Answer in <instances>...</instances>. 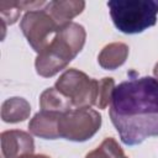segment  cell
<instances>
[{"label": "cell", "mask_w": 158, "mask_h": 158, "mask_svg": "<svg viewBox=\"0 0 158 158\" xmlns=\"http://www.w3.org/2000/svg\"><path fill=\"white\" fill-rule=\"evenodd\" d=\"M109 115L126 146L158 136V80L142 77L120 83L114 90Z\"/></svg>", "instance_id": "cell-1"}, {"label": "cell", "mask_w": 158, "mask_h": 158, "mask_svg": "<svg viewBox=\"0 0 158 158\" xmlns=\"http://www.w3.org/2000/svg\"><path fill=\"white\" fill-rule=\"evenodd\" d=\"M85 38L86 32L81 25L70 22L63 26L52 42L37 54L35 60L37 74L43 78H51L65 69L83 49Z\"/></svg>", "instance_id": "cell-2"}, {"label": "cell", "mask_w": 158, "mask_h": 158, "mask_svg": "<svg viewBox=\"0 0 158 158\" xmlns=\"http://www.w3.org/2000/svg\"><path fill=\"white\" fill-rule=\"evenodd\" d=\"M107 7L115 27L126 35L141 33L157 22V0H112Z\"/></svg>", "instance_id": "cell-3"}, {"label": "cell", "mask_w": 158, "mask_h": 158, "mask_svg": "<svg viewBox=\"0 0 158 158\" xmlns=\"http://www.w3.org/2000/svg\"><path fill=\"white\" fill-rule=\"evenodd\" d=\"M99 80L89 78L78 69H67L56 81L54 88L70 99L73 107L86 109L96 104Z\"/></svg>", "instance_id": "cell-4"}, {"label": "cell", "mask_w": 158, "mask_h": 158, "mask_svg": "<svg viewBox=\"0 0 158 158\" xmlns=\"http://www.w3.org/2000/svg\"><path fill=\"white\" fill-rule=\"evenodd\" d=\"M101 127V115L90 107L73 109L60 116L59 137L73 142L90 139Z\"/></svg>", "instance_id": "cell-5"}, {"label": "cell", "mask_w": 158, "mask_h": 158, "mask_svg": "<svg viewBox=\"0 0 158 158\" xmlns=\"http://www.w3.org/2000/svg\"><path fill=\"white\" fill-rule=\"evenodd\" d=\"M20 28L35 52L41 53L60 30L53 17L44 10L27 11L20 22Z\"/></svg>", "instance_id": "cell-6"}, {"label": "cell", "mask_w": 158, "mask_h": 158, "mask_svg": "<svg viewBox=\"0 0 158 158\" xmlns=\"http://www.w3.org/2000/svg\"><path fill=\"white\" fill-rule=\"evenodd\" d=\"M1 158H20L33 154L35 142L30 133L21 130H9L0 135Z\"/></svg>", "instance_id": "cell-7"}, {"label": "cell", "mask_w": 158, "mask_h": 158, "mask_svg": "<svg viewBox=\"0 0 158 158\" xmlns=\"http://www.w3.org/2000/svg\"><path fill=\"white\" fill-rule=\"evenodd\" d=\"M62 114L40 111L28 123V130L32 135L44 139H57L59 137V120Z\"/></svg>", "instance_id": "cell-8"}, {"label": "cell", "mask_w": 158, "mask_h": 158, "mask_svg": "<svg viewBox=\"0 0 158 158\" xmlns=\"http://www.w3.org/2000/svg\"><path fill=\"white\" fill-rule=\"evenodd\" d=\"M85 1L83 0H56L47 2L44 10L53 17V20L62 28L70 23L72 19L83 12Z\"/></svg>", "instance_id": "cell-9"}, {"label": "cell", "mask_w": 158, "mask_h": 158, "mask_svg": "<svg viewBox=\"0 0 158 158\" xmlns=\"http://www.w3.org/2000/svg\"><path fill=\"white\" fill-rule=\"evenodd\" d=\"M128 57V46L122 42H112L106 44L98 56V62L101 68L115 70L121 67Z\"/></svg>", "instance_id": "cell-10"}, {"label": "cell", "mask_w": 158, "mask_h": 158, "mask_svg": "<svg viewBox=\"0 0 158 158\" xmlns=\"http://www.w3.org/2000/svg\"><path fill=\"white\" fill-rule=\"evenodd\" d=\"M31 114L30 102L19 96L6 99L1 105V118L7 123H17L27 120Z\"/></svg>", "instance_id": "cell-11"}, {"label": "cell", "mask_w": 158, "mask_h": 158, "mask_svg": "<svg viewBox=\"0 0 158 158\" xmlns=\"http://www.w3.org/2000/svg\"><path fill=\"white\" fill-rule=\"evenodd\" d=\"M40 107L41 111H49L57 114H65L73 110V104L69 98L62 94L56 88L46 89L40 96Z\"/></svg>", "instance_id": "cell-12"}, {"label": "cell", "mask_w": 158, "mask_h": 158, "mask_svg": "<svg viewBox=\"0 0 158 158\" xmlns=\"http://www.w3.org/2000/svg\"><path fill=\"white\" fill-rule=\"evenodd\" d=\"M123 156V151L118 143L112 137H107L98 148L89 152L85 158H122Z\"/></svg>", "instance_id": "cell-13"}, {"label": "cell", "mask_w": 158, "mask_h": 158, "mask_svg": "<svg viewBox=\"0 0 158 158\" xmlns=\"http://www.w3.org/2000/svg\"><path fill=\"white\" fill-rule=\"evenodd\" d=\"M115 81L110 77H105L99 80L98 85V98H96V104L95 106L99 107L100 110L105 109L112 99V94L115 90Z\"/></svg>", "instance_id": "cell-14"}, {"label": "cell", "mask_w": 158, "mask_h": 158, "mask_svg": "<svg viewBox=\"0 0 158 158\" xmlns=\"http://www.w3.org/2000/svg\"><path fill=\"white\" fill-rule=\"evenodd\" d=\"M21 11L22 9L19 1H1L0 2L1 21H4L7 25H14L19 20Z\"/></svg>", "instance_id": "cell-15"}, {"label": "cell", "mask_w": 158, "mask_h": 158, "mask_svg": "<svg viewBox=\"0 0 158 158\" xmlns=\"http://www.w3.org/2000/svg\"><path fill=\"white\" fill-rule=\"evenodd\" d=\"M20 158H49V157H47L44 154H28V156H23Z\"/></svg>", "instance_id": "cell-16"}, {"label": "cell", "mask_w": 158, "mask_h": 158, "mask_svg": "<svg viewBox=\"0 0 158 158\" xmlns=\"http://www.w3.org/2000/svg\"><path fill=\"white\" fill-rule=\"evenodd\" d=\"M153 74H154V78L158 80V62L156 63V65H154V68H153Z\"/></svg>", "instance_id": "cell-17"}, {"label": "cell", "mask_w": 158, "mask_h": 158, "mask_svg": "<svg viewBox=\"0 0 158 158\" xmlns=\"http://www.w3.org/2000/svg\"><path fill=\"white\" fill-rule=\"evenodd\" d=\"M122 158H127V157H126V156H123V157H122Z\"/></svg>", "instance_id": "cell-18"}]
</instances>
